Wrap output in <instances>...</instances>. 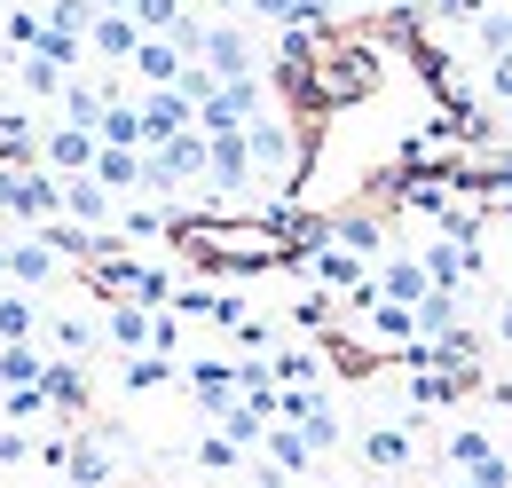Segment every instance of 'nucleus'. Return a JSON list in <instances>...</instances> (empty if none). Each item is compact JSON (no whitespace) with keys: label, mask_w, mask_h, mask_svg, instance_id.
I'll return each mask as SVG.
<instances>
[{"label":"nucleus","mask_w":512,"mask_h":488,"mask_svg":"<svg viewBox=\"0 0 512 488\" xmlns=\"http://www.w3.org/2000/svg\"><path fill=\"white\" fill-rule=\"evenodd\" d=\"M245 142H253V174H260V189H268V205H284V197H292V182H300L308 134H300L292 119H276V111H260V119L245 126Z\"/></svg>","instance_id":"obj_1"},{"label":"nucleus","mask_w":512,"mask_h":488,"mask_svg":"<svg viewBox=\"0 0 512 488\" xmlns=\"http://www.w3.org/2000/svg\"><path fill=\"white\" fill-rule=\"evenodd\" d=\"M205 166H213V142L205 134H174V142H158V150H142V189L158 197V205H174L182 189H197L205 182Z\"/></svg>","instance_id":"obj_2"},{"label":"nucleus","mask_w":512,"mask_h":488,"mask_svg":"<svg viewBox=\"0 0 512 488\" xmlns=\"http://www.w3.org/2000/svg\"><path fill=\"white\" fill-rule=\"evenodd\" d=\"M0 213L16 229H48V221H64V182L48 166H0Z\"/></svg>","instance_id":"obj_3"},{"label":"nucleus","mask_w":512,"mask_h":488,"mask_svg":"<svg viewBox=\"0 0 512 488\" xmlns=\"http://www.w3.org/2000/svg\"><path fill=\"white\" fill-rule=\"evenodd\" d=\"M379 87V56L363 40H323V103H363Z\"/></svg>","instance_id":"obj_4"},{"label":"nucleus","mask_w":512,"mask_h":488,"mask_svg":"<svg viewBox=\"0 0 512 488\" xmlns=\"http://www.w3.org/2000/svg\"><path fill=\"white\" fill-rule=\"evenodd\" d=\"M213 142V166H205V189H213V205H245L260 189V174H253V142L245 134H205Z\"/></svg>","instance_id":"obj_5"},{"label":"nucleus","mask_w":512,"mask_h":488,"mask_svg":"<svg viewBox=\"0 0 512 488\" xmlns=\"http://www.w3.org/2000/svg\"><path fill=\"white\" fill-rule=\"evenodd\" d=\"M111 449H127V426H87V433H71V449H64V481L71 488H111Z\"/></svg>","instance_id":"obj_6"},{"label":"nucleus","mask_w":512,"mask_h":488,"mask_svg":"<svg viewBox=\"0 0 512 488\" xmlns=\"http://www.w3.org/2000/svg\"><path fill=\"white\" fill-rule=\"evenodd\" d=\"M205 71L229 87V79H260V40L237 24V16H213V32H205Z\"/></svg>","instance_id":"obj_7"},{"label":"nucleus","mask_w":512,"mask_h":488,"mask_svg":"<svg viewBox=\"0 0 512 488\" xmlns=\"http://www.w3.org/2000/svg\"><path fill=\"white\" fill-rule=\"evenodd\" d=\"M260 111H268V87L260 79H229V87H213V103H197V134H245Z\"/></svg>","instance_id":"obj_8"},{"label":"nucleus","mask_w":512,"mask_h":488,"mask_svg":"<svg viewBox=\"0 0 512 488\" xmlns=\"http://www.w3.org/2000/svg\"><path fill=\"white\" fill-rule=\"evenodd\" d=\"M363 465H371L379 481H402V473L418 465V418H379V426H363Z\"/></svg>","instance_id":"obj_9"},{"label":"nucleus","mask_w":512,"mask_h":488,"mask_svg":"<svg viewBox=\"0 0 512 488\" xmlns=\"http://www.w3.org/2000/svg\"><path fill=\"white\" fill-rule=\"evenodd\" d=\"M134 103H142V150H158V142H174V134L197 126V103L182 87H142Z\"/></svg>","instance_id":"obj_10"},{"label":"nucleus","mask_w":512,"mask_h":488,"mask_svg":"<svg viewBox=\"0 0 512 488\" xmlns=\"http://www.w3.org/2000/svg\"><path fill=\"white\" fill-rule=\"evenodd\" d=\"M182 378H190V394L205 402V418H221L229 402H245V378H237V363H221V355H197V363H182Z\"/></svg>","instance_id":"obj_11"},{"label":"nucleus","mask_w":512,"mask_h":488,"mask_svg":"<svg viewBox=\"0 0 512 488\" xmlns=\"http://www.w3.org/2000/svg\"><path fill=\"white\" fill-rule=\"evenodd\" d=\"M56 268H64V252L40 237V229H16V237H8V284H24V292H32V284H48Z\"/></svg>","instance_id":"obj_12"},{"label":"nucleus","mask_w":512,"mask_h":488,"mask_svg":"<svg viewBox=\"0 0 512 488\" xmlns=\"http://www.w3.org/2000/svg\"><path fill=\"white\" fill-rule=\"evenodd\" d=\"M95 150H103L95 134H79V126H56V134L40 142V166H48L56 182H79V174H95Z\"/></svg>","instance_id":"obj_13"},{"label":"nucleus","mask_w":512,"mask_h":488,"mask_svg":"<svg viewBox=\"0 0 512 488\" xmlns=\"http://www.w3.org/2000/svg\"><path fill=\"white\" fill-rule=\"evenodd\" d=\"M142 40H150V32H142L134 16H95L87 56H95V63H134V56H142Z\"/></svg>","instance_id":"obj_14"},{"label":"nucleus","mask_w":512,"mask_h":488,"mask_svg":"<svg viewBox=\"0 0 512 488\" xmlns=\"http://www.w3.org/2000/svg\"><path fill=\"white\" fill-rule=\"evenodd\" d=\"M379 292H386V300H402V307H418L426 292H434V276H426L418 252H386V260H379Z\"/></svg>","instance_id":"obj_15"},{"label":"nucleus","mask_w":512,"mask_h":488,"mask_svg":"<svg viewBox=\"0 0 512 488\" xmlns=\"http://www.w3.org/2000/svg\"><path fill=\"white\" fill-rule=\"evenodd\" d=\"M127 71L142 79V87H182V71H190V56H182V48L166 40V32H150V40H142V56H134Z\"/></svg>","instance_id":"obj_16"},{"label":"nucleus","mask_w":512,"mask_h":488,"mask_svg":"<svg viewBox=\"0 0 512 488\" xmlns=\"http://www.w3.org/2000/svg\"><path fill=\"white\" fill-rule=\"evenodd\" d=\"M150 323H158V307H142V300H119L111 315H103V339H111L119 355H150Z\"/></svg>","instance_id":"obj_17"},{"label":"nucleus","mask_w":512,"mask_h":488,"mask_svg":"<svg viewBox=\"0 0 512 488\" xmlns=\"http://www.w3.org/2000/svg\"><path fill=\"white\" fill-rule=\"evenodd\" d=\"M260 457L276 465V473H292V481H308L316 473V441L300 426H268V441H260Z\"/></svg>","instance_id":"obj_18"},{"label":"nucleus","mask_w":512,"mask_h":488,"mask_svg":"<svg viewBox=\"0 0 512 488\" xmlns=\"http://www.w3.org/2000/svg\"><path fill=\"white\" fill-rule=\"evenodd\" d=\"M64 221H79V229H119V221H111V189L95 182V174L64 182Z\"/></svg>","instance_id":"obj_19"},{"label":"nucleus","mask_w":512,"mask_h":488,"mask_svg":"<svg viewBox=\"0 0 512 488\" xmlns=\"http://www.w3.org/2000/svg\"><path fill=\"white\" fill-rule=\"evenodd\" d=\"M0 166H40V126L16 103H0Z\"/></svg>","instance_id":"obj_20"},{"label":"nucleus","mask_w":512,"mask_h":488,"mask_svg":"<svg viewBox=\"0 0 512 488\" xmlns=\"http://www.w3.org/2000/svg\"><path fill=\"white\" fill-rule=\"evenodd\" d=\"M32 339H40V300L24 284H8L0 292V347H32Z\"/></svg>","instance_id":"obj_21"},{"label":"nucleus","mask_w":512,"mask_h":488,"mask_svg":"<svg viewBox=\"0 0 512 488\" xmlns=\"http://www.w3.org/2000/svg\"><path fill=\"white\" fill-rule=\"evenodd\" d=\"M331 244H347V252L371 260V268L386 260V229L371 221V213H331Z\"/></svg>","instance_id":"obj_22"},{"label":"nucleus","mask_w":512,"mask_h":488,"mask_svg":"<svg viewBox=\"0 0 512 488\" xmlns=\"http://www.w3.org/2000/svg\"><path fill=\"white\" fill-rule=\"evenodd\" d=\"M40 386H48V402H56V418H64V426H71V410H87V370H79V355H56Z\"/></svg>","instance_id":"obj_23"},{"label":"nucleus","mask_w":512,"mask_h":488,"mask_svg":"<svg viewBox=\"0 0 512 488\" xmlns=\"http://www.w3.org/2000/svg\"><path fill=\"white\" fill-rule=\"evenodd\" d=\"M0 40H8V56H40V48H48V8H24V0H16V8L0 16Z\"/></svg>","instance_id":"obj_24"},{"label":"nucleus","mask_w":512,"mask_h":488,"mask_svg":"<svg viewBox=\"0 0 512 488\" xmlns=\"http://www.w3.org/2000/svg\"><path fill=\"white\" fill-rule=\"evenodd\" d=\"M16 87H24L32 103H64L71 71H64V63H48V56H16Z\"/></svg>","instance_id":"obj_25"},{"label":"nucleus","mask_w":512,"mask_h":488,"mask_svg":"<svg viewBox=\"0 0 512 488\" xmlns=\"http://www.w3.org/2000/svg\"><path fill=\"white\" fill-rule=\"evenodd\" d=\"M103 111H111V87H95V79H71V87H64V126L95 134V126H103Z\"/></svg>","instance_id":"obj_26"},{"label":"nucleus","mask_w":512,"mask_h":488,"mask_svg":"<svg viewBox=\"0 0 512 488\" xmlns=\"http://www.w3.org/2000/svg\"><path fill=\"white\" fill-rule=\"evenodd\" d=\"M48 363H56V355H48L40 339H32V347H0V394H8V386H40Z\"/></svg>","instance_id":"obj_27"},{"label":"nucleus","mask_w":512,"mask_h":488,"mask_svg":"<svg viewBox=\"0 0 512 488\" xmlns=\"http://www.w3.org/2000/svg\"><path fill=\"white\" fill-rule=\"evenodd\" d=\"M363 323H371V339H386V347H418V307H402V300H379Z\"/></svg>","instance_id":"obj_28"},{"label":"nucleus","mask_w":512,"mask_h":488,"mask_svg":"<svg viewBox=\"0 0 512 488\" xmlns=\"http://www.w3.org/2000/svg\"><path fill=\"white\" fill-rule=\"evenodd\" d=\"M95 182L111 189V197H127V189H142V150H95Z\"/></svg>","instance_id":"obj_29"},{"label":"nucleus","mask_w":512,"mask_h":488,"mask_svg":"<svg viewBox=\"0 0 512 488\" xmlns=\"http://www.w3.org/2000/svg\"><path fill=\"white\" fill-rule=\"evenodd\" d=\"M95 142H111V150H142V103L111 95V111H103V126H95Z\"/></svg>","instance_id":"obj_30"},{"label":"nucleus","mask_w":512,"mask_h":488,"mask_svg":"<svg viewBox=\"0 0 512 488\" xmlns=\"http://www.w3.org/2000/svg\"><path fill=\"white\" fill-rule=\"evenodd\" d=\"M465 323V292H426L418 300V339H449Z\"/></svg>","instance_id":"obj_31"},{"label":"nucleus","mask_w":512,"mask_h":488,"mask_svg":"<svg viewBox=\"0 0 512 488\" xmlns=\"http://www.w3.org/2000/svg\"><path fill=\"white\" fill-rule=\"evenodd\" d=\"M119 378H127V394H158V386H174V378H182V363H174V355H127Z\"/></svg>","instance_id":"obj_32"},{"label":"nucleus","mask_w":512,"mask_h":488,"mask_svg":"<svg viewBox=\"0 0 512 488\" xmlns=\"http://www.w3.org/2000/svg\"><path fill=\"white\" fill-rule=\"evenodd\" d=\"M442 457H449V465H457V473H481V465L497 457V441H489V433H481V426H449Z\"/></svg>","instance_id":"obj_33"},{"label":"nucleus","mask_w":512,"mask_h":488,"mask_svg":"<svg viewBox=\"0 0 512 488\" xmlns=\"http://www.w3.org/2000/svg\"><path fill=\"white\" fill-rule=\"evenodd\" d=\"M166 229H182L174 205H134V213H119V237H127V244H158Z\"/></svg>","instance_id":"obj_34"},{"label":"nucleus","mask_w":512,"mask_h":488,"mask_svg":"<svg viewBox=\"0 0 512 488\" xmlns=\"http://www.w3.org/2000/svg\"><path fill=\"white\" fill-rule=\"evenodd\" d=\"M0 418L8 426H40V418H56V402H48V386H8L0 394Z\"/></svg>","instance_id":"obj_35"},{"label":"nucleus","mask_w":512,"mask_h":488,"mask_svg":"<svg viewBox=\"0 0 512 488\" xmlns=\"http://www.w3.org/2000/svg\"><path fill=\"white\" fill-rule=\"evenodd\" d=\"M268 370H276V386H316V378H323V355H316V347H276Z\"/></svg>","instance_id":"obj_36"},{"label":"nucleus","mask_w":512,"mask_h":488,"mask_svg":"<svg viewBox=\"0 0 512 488\" xmlns=\"http://www.w3.org/2000/svg\"><path fill=\"white\" fill-rule=\"evenodd\" d=\"M197 473H245V449H237L229 433L213 426L205 441H197Z\"/></svg>","instance_id":"obj_37"},{"label":"nucleus","mask_w":512,"mask_h":488,"mask_svg":"<svg viewBox=\"0 0 512 488\" xmlns=\"http://www.w3.org/2000/svg\"><path fill=\"white\" fill-rule=\"evenodd\" d=\"M95 16H103L95 0H56V8H48V24H56V32H71V40H87V32H95Z\"/></svg>","instance_id":"obj_38"},{"label":"nucleus","mask_w":512,"mask_h":488,"mask_svg":"<svg viewBox=\"0 0 512 488\" xmlns=\"http://www.w3.org/2000/svg\"><path fill=\"white\" fill-rule=\"evenodd\" d=\"M182 16H190V0H134V24L142 32H174Z\"/></svg>","instance_id":"obj_39"},{"label":"nucleus","mask_w":512,"mask_h":488,"mask_svg":"<svg viewBox=\"0 0 512 488\" xmlns=\"http://www.w3.org/2000/svg\"><path fill=\"white\" fill-rule=\"evenodd\" d=\"M300 433L316 441V457H331V449L347 441V426H339V410H331V402H323V410H316V418H308V426H300Z\"/></svg>","instance_id":"obj_40"},{"label":"nucleus","mask_w":512,"mask_h":488,"mask_svg":"<svg viewBox=\"0 0 512 488\" xmlns=\"http://www.w3.org/2000/svg\"><path fill=\"white\" fill-rule=\"evenodd\" d=\"M48 339H56V355H79V347L95 339V323H87V315H56V323H48Z\"/></svg>","instance_id":"obj_41"},{"label":"nucleus","mask_w":512,"mask_h":488,"mask_svg":"<svg viewBox=\"0 0 512 488\" xmlns=\"http://www.w3.org/2000/svg\"><path fill=\"white\" fill-rule=\"evenodd\" d=\"M434 229H442L449 244H481V213H473V205H449V213L434 221Z\"/></svg>","instance_id":"obj_42"},{"label":"nucleus","mask_w":512,"mask_h":488,"mask_svg":"<svg viewBox=\"0 0 512 488\" xmlns=\"http://www.w3.org/2000/svg\"><path fill=\"white\" fill-rule=\"evenodd\" d=\"M292 323H300V331H323V323H331V292H300V300H292Z\"/></svg>","instance_id":"obj_43"},{"label":"nucleus","mask_w":512,"mask_h":488,"mask_svg":"<svg viewBox=\"0 0 512 488\" xmlns=\"http://www.w3.org/2000/svg\"><path fill=\"white\" fill-rule=\"evenodd\" d=\"M174 347H182V315L158 307V323H150V355H174Z\"/></svg>","instance_id":"obj_44"},{"label":"nucleus","mask_w":512,"mask_h":488,"mask_svg":"<svg viewBox=\"0 0 512 488\" xmlns=\"http://www.w3.org/2000/svg\"><path fill=\"white\" fill-rule=\"evenodd\" d=\"M434 16H449V24H481L489 16V0H426Z\"/></svg>","instance_id":"obj_45"},{"label":"nucleus","mask_w":512,"mask_h":488,"mask_svg":"<svg viewBox=\"0 0 512 488\" xmlns=\"http://www.w3.org/2000/svg\"><path fill=\"white\" fill-rule=\"evenodd\" d=\"M489 95L512 111V48H505V56H489Z\"/></svg>","instance_id":"obj_46"},{"label":"nucleus","mask_w":512,"mask_h":488,"mask_svg":"<svg viewBox=\"0 0 512 488\" xmlns=\"http://www.w3.org/2000/svg\"><path fill=\"white\" fill-rule=\"evenodd\" d=\"M213 87H221V79H213L205 63H190V71H182V95H190V103H213Z\"/></svg>","instance_id":"obj_47"},{"label":"nucleus","mask_w":512,"mask_h":488,"mask_svg":"<svg viewBox=\"0 0 512 488\" xmlns=\"http://www.w3.org/2000/svg\"><path fill=\"white\" fill-rule=\"evenodd\" d=\"M465 481H481V488H512V457H505V449H497V457H489L481 473H465Z\"/></svg>","instance_id":"obj_48"},{"label":"nucleus","mask_w":512,"mask_h":488,"mask_svg":"<svg viewBox=\"0 0 512 488\" xmlns=\"http://www.w3.org/2000/svg\"><path fill=\"white\" fill-rule=\"evenodd\" d=\"M32 457V441H24V426H0V465H24Z\"/></svg>","instance_id":"obj_49"},{"label":"nucleus","mask_w":512,"mask_h":488,"mask_svg":"<svg viewBox=\"0 0 512 488\" xmlns=\"http://www.w3.org/2000/svg\"><path fill=\"white\" fill-rule=\"evenodd\" d=\"M245 488H292V473H276V465L260 457V465H245Z\"/></svg>","instance_id":"obj_50"},{"label":"nucleus","mask_w":512,"mask_h":488,"mask_svg":"<svg viewBox=\"0 0 512 488\" xmlns=\"http://www.w3.org/2000/svg\"><path fill=\"white\" fill-rule=\"evenodd\" d=\"M497 339H505V347H512V300L497 307Z\"/></svg>","instance_id":"obj_51"},{"label":"nucleus","mask_w":512,"mask_h":488,"mask_svg":"<svg viewBox=\"0 0 512 488\" xmlns=\"http://www.w3.org/2000/svg\"><path fill=\"white\" fill-rule=\"evenodd\" d=\"M355 488H402V481H379V473H371V481H355Z\"/></svg>","instance_id":"obj_52"},{"label":"nucleus","mask_w":512,"mask_h":488,"mask_svg":"<svg viewBox=\"0 0 512 488\" xmlns=\"http://www.w3.org/2000/svg\"><path fill=\"white\" fill-rule=\"evenodd\" d=\"M0 292H8V244H0Z\"/></svg>","instance_id":"obj_53"},{"label":"nucleus","mask_w":512,"mask_h":488,"mask_svg":"<svg viewBox=\"0 0 512 488\" xmlns=\"http://www.w3.org/2000/svg\"><path fill=\"white\" fill-rule=\"evenodd\" d=\"M442 488H481V481H465V473H457V481H442Z\"/></svg>","instance_id":"obj_54"},{"label":"nucleus","mask_w":512,"mask_h":488,"mask_svg":"<svg viewBox=\"0 0 512 488\" xmlns=\"http://www.w3.org/2000/svg\"><path fill=\"white\" fill-rule=\"evenodd\" d=\"M308 488H355V481H308Z\"/></svg>","instance_id":"obj_55"},{"label":"nucleus","mask_w":512,"mask_h":488,"mask_svg":"<svg viewBox=\"0 0 512 488\" xmlns=\"http://www.w3.org/2000/svg\"><path fill=\"white\" fill-rule=\"evenodd\" d=\"M505 142H512V111H505Z\"/></svg>","instance_id":"obj_56"},{"label":"nucleus","mask_w":512,"mask_h":488,"mask_svg":"<svg viewBox=\"0 0 512 488\" xmlns=\"http://www.w3.org/2000/svg\"><path fill=\"white\" fill-rule=\"evenodd\" d=\"M347 8H355V0H347Z\"/></svg>","instance_id":"obj_57"}]
</instances>
